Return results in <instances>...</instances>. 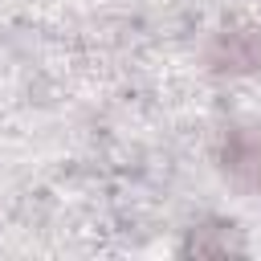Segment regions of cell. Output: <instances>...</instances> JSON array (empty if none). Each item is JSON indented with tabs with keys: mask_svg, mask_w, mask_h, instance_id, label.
<instances>
[{
	"mask_svg": "<svg viewBox=\"0 0 261 261\" xmlns=\"http://www.w3.org/2000/svg\"><path fill=\"white\" fill-rule=\"evenodd\" d=\"M208 65L216 73H249L261 65V29H224L208 45Z\"/></svg>",
	"mask_w": 261,
	"mask_h": 261,
	"instance_id": "6da1fadb",
	"label": "cell"
},
{
	"mask_svg": "<svg viewBox=\"0 0 261 261\" xmlns=\"http://www.w3.org/2000/svg\"><path fill=\"white\" fill-rule=\"evenodd\" d=\"M224 167H232V171H253V175H261V139L257 135H249V130H232L228 139H224Z\"/></svg>",
	"mask_w": 261,
	"mask_h": 261,
	"instance_id": "7a4b0ae2",
	"label": "cell"
}]
</instances>
